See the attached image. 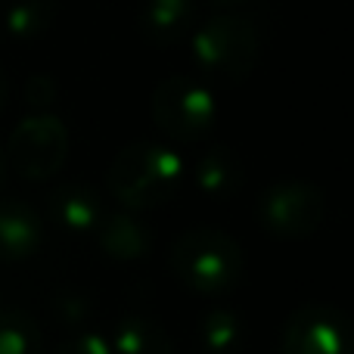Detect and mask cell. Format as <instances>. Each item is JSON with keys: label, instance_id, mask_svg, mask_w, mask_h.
<instances>
[{"label": "cell", "instance_id": "277c9868", "mask_svg": "<svg viewBox=\"0 0 354 354\" xmlns=\"http://www.w3.org/2000/svg\"><path fill=\"white\" fill-rule=\"evenodd\" d=\"M153 124L174 143H199L218 122V100L202 81L189 75H171L156 84L149 100Z\"/></svg>", "mask_w": 354, "mask_h": 354}, {"label": "cell", "instance_id": "7c38bea8", "mask_svg": "<svg viewBox=\"0 0 354 354\" xmlns=\"http://www.w3.org/2000/svg\"><path fill=\"white\" fill-rule=\"evenodd\" d=\"M196 19V0H140L137 28L147 41L168 47L180 41Z\"/></svg>", "mask_w": 354, "mask_h": 354}, {"label": "cell", "instance_id": "6da1fadb", "mask_svg": "<svg viewBox=\"0 0 354 354\" xmlns=\"http://www.w3.org/2000/svg\"><path fill=\"white\" fill-rule=\"evenodd\" d=\"M183 183V159L168 143L137 140L115 153L106 189L124 212H149L171 202Z\"/></svg>", "mask_w": 354, "mask_h": 354}, {"label": "cell", "instance_id": "8fae6325", "mask_svg": "<svg viewBox=\"0 0 354 354\" xmlns=\"http://www.w3.org/2000/svg\"><path fill=\"white\" fill-rule=\"evenodd\" d=\"M50 214L68 233H93L106 214V202L87 183H62L50 196Z\"/></svg>", "mask_w": 354, "mask_h": 354}, {"label": "cell", "instance_id": "ba28073f", "mask_svg": "<svg viewBox=\"0 0 354 354\" xmlns=\"http://www.w3.org/2000/svg\"><path fill=\"white\" fill-rule=\"evenodd\" d=\"M93 239H97V249L103 252L112 261H140L156 243L153 227L143 218H137L134 212H106L103 221L93 230Z\"/></svg>", "mask_w": 354, "mask_h": 354}, {"label": "cell", "instance_id": "ffe728a7", "mask_svg": "<svg viewBox=\"0 0 354 354\" xmlns=\"http://www.w3.org/2000/svg\"><path fill=\"white\" fill-rule=\"evenodd\" d=\"M6 100H10V81H6V75L0 72V109L6 106Z\"/></svg>", "mask_w": 354, "mask_h": 354}, {"label": "cell", "instance_id": "5bb4252c", "mask_svg": "<svg viewBox=\"0 0 354 354\" xmlns=\"http://www.w3.org/2000/svg\"><path fill=\"white\" fill-rule=\"evenodd\" d=\"M56 16H59V3L56 0H10L6 12H0V25H6L10 37L28 44L37 41L53 28Z\"/></svg>", "mask_w": 354, "mask_h": 354}, {"label": "cell", "instance_id": "5b68a950", "mask_svg": "<svg viewBox=\"0 0 354 354\" xmlns=\"http://www.w3.org/2000/svg\"><path fill=\"white\" fill-rule=\"evenodd\" d=\"M68 149L72 134L66 122L53 112H35L10 131L3 156L6 168H12L22 180H50L66 168Z\"/></svg>", "mask_w": 354, "mask_h": 354}, {"label": "cell", "instance_id": "3957f363", "mask_svg": "<svg viewBox=\"0 0 354 354\" xmlns=\"http://www.w3.org/2000/svg\"><path fill=\"white\" fill-rule=\"evenodd\" d=\"M193 62L221 84H239L258 66L261 31L252 19L221 12L193 31Z\"/></svg>", "mask_w": 354, "mask_h": 354}, {"label": "cell", "instance_id": "7402d4cb", "mask_svg": "<svg viewBox=\"0 0 354 354\" xmlns=\"http://www.w3.org/2000/svg\"><path fill=\"white\" fill-rule=\"evenodd\" d=\"M212 3H218V6H230V3H243V0H212Z\"/></svg>", "mask_w": 354, "mask_h": 354}, {"label": "cell", "instance_id": "4fadbf2b", "mask_svg": "<svg viewBox=\"0 0 354 354\" xmlns=\"http://www.w3.org/2000/svg\"><path fill=\"white\" fill-rule=\"evenodd\" d=\"M112 354H174V342L159 320L147 314H124L109 339Z\"/></svg>", "mask_w": 354, "mask_h": 354}, {"label": "cell", "instance_id": "7a4b0ae2", "mask_svg": "<svg viewBox=\"0 0 354 354\" xmlns=\"http://www.w3.org/2000/svg\"><path fill=\"white\" fill-rule=\"evenodd\" d=\"M168 264L177 280L199 295L233 292L245 274V255L239 243L214 227H193L180 233L171 243Z\"/></svg>", "mask_w": 354, "mask_h": 354}, {"label": "cell", "instance_id": "52a82bcc", "mask_svg": "<svg viewBox=\"0 0 354 354\" xmlns=\"http://www.w3.org/2000/svg\"><path fill=\"white\" fill-rule=\"evenodd\" d=\"M283 354H351V326L333 305H301L289 314L280 339Z\"/></svg>", "mask_w": 354, "mask_h": 354}, {"label": "cell", "instance_id": "603a6c76", "mask_svg": "<svg viewBox=\"0 0 354 354\" xmlns=\"http://www.w3.org/2000/svg\"><path fill=\"white\" fill-rule=\"evenodd\" d=\"M0 28H3V25H0Z\"/></svg>", "mask_w": 354, "mask_h": 354}, {"label": "cell", "instance_id": "30bf717a", "mask_svg": "<svg viewBox=\"0 0 354 354\" xmlns=\"http://www.w3.org/2000/svg\"><path fill=\"white\" fill-rule=\"evenodd\" d=\"M193 180L199 187V193L208 196V199H230L243 187L245 165L236 149L224 147V143H214V147H208L199 156V162L193 168Z\"/></svg>", "mask_w": 354, "mask_h": 354}, {"label": "cell", "instance_id": "ac0fdd59", "mask_svg": "<svg viewBox=\"0 0 354 354\" xmlns=\"http://www.w3.org/2000/svg\"><path fill=\"white\" fill-rule=\"evenodd\" d=\"M56 97H59V84H56V78L47 72L31 75L28 84H25V103L35 106L37 112H47L50 106L56 103Z\"/></svg>", "mask_w": 354, "mask_h": 354}, {"label": "cell", "instance_id": "44dd1931", "mask_svg": "<svg viewBox=\"0 0 354 354\" xmlns=\"http://www.w3.org/2000/svg\"><path fill=\"white\" fill-rule=\"evenodd\" d=\"M6 174H10V168H6V156H3V149H0V189H3V183H6Z\"/></svg>", "mask_w": 354, "mask_h": 354}, {"label": "cell", "instance_id": "2e32d148", "mask_svg": "<svg viewBox=\"0 0 354 354\" xmlns=\"http://www.w3.org/2000/svg\"><path fill=\"white\" fill-rule=\"evenodd\" d=\"M0 354H44V333L28 311H0Z\"/></svg>", "mask_w": 354, "mask_h": 354}, {"label": "cell", "instance_id": "e0dca14e", "mask_svg": "<svg viewBox=\"0 0 354 354\" xmlns=\"http://www.w3.org/2000/svg\"><path fill=\"white\" fill-rule=\"evenodd\" d=\"M53 354H112L109 339L97 330H78L56 345Z\"/></svg>", "mask_w": 354, "mask_h": 354}, {"label": "cell", "instance_id": "8992f818", "mask_svg": "<svg viewBox=\"0 0 354 354\" xmlns=\"http://www.w3.org/2000/svg\"><path fill=\"white\" fill-rule=\"evenodd\" d=\"M258 224L280 239H308L326 221V196L305 180H280L261 189L255 202Z\"/></svg>", "mask_w": 354, "mask_h": 354}, {"label": "cell", "instance_id": "9a60e30c", "mask_svg": "<svg viewBox=\"0 0 354 354\" xmlns=\"http://www.w3.org/2000/svg\"><path fill=\"white\" fill-rule=\"evenodd\" d=\"M243 339L245 326L230 308H214L199 320V345L208 354H236L243 348Z\"/></svg>", "mask_w": 354, "mask_h": 354}, {"label": "cell", "instance_id": "d6986e66", "mask_svg": "<svg viewBox=\"0 0 354 354\" xmlns=\"http://www.w3.org/2000/svg\"><path fill=\"white\" fill-rule=\"evenodd\" d=\"M53 308H56V314H59L66 324H81V320H87V314H91V301H87L84 295H78V292L56 295Z\"/></svg>", "mask_w": 354, "mask_h": 354}, {"label": "cell", "instance_id": "9c48e42d", "mask_svg": "<svg viewBox=\"0 0 354 354\" xmlns=\"http://www.w3.org/2000/svg\"><path fill=\"white\" fill-rule=\"evenodd\" d=\"M44 243V221L28 202L0 199V261H25Z\"/></svg>", "mask_w": 354, "mask_h": 354}]
</instances>
